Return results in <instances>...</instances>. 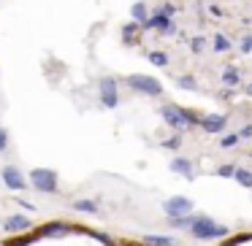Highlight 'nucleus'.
I'll return each mask as SVG.
<instances>
[{"label":"nucleus","mask_w":252,"mask_h":246,"mask_svg":"<svg viewBox=\"0 0 252 246\" xmlns=\"http://www.w3.org/2000/svg\"><path fill=\"white\" fill-rule=\"evenodd\" d=\"M160 116L168 122V127H174V130H179V133H185V130H190V127H195L198 119H201V116H195L192 111L176 109V106H163V109H160Z\"/></svg>","instance_id":"f257e3e1"},{"label":"nucleus","mask_w":252,"mask_h":246,"mask_svg":"<svg viewBox=\"0 0 252 246\" xmlns=\"http://www.w3.org/2000/svg\"><path fill=\"white\" fill-rule=\"evenodd\" d=\"M190 230L195 238H222V235H228V227L225 224H214L209 217H192L190 222Z\"/></svg>","instance_id":"f03ea898"},{"label":"nucleus","mask_w":252,"mask_h":246,"mask_svg":"<svg viewBox=\"0 0 252 246\" xmlns=\"http://www.w3.org/2000/svg\"><path fill=\"white\" fill-rule=\"evenodd\" d=\"M125 84L133 87L136 92H141V95H149V98H155V95L163 92V84H160L158 79H152V76H144V73H133V76H127Z\"/></svg>","instance_id":"7ed1b4c3"},{"label":"nucleus","mask_w":252,"mask_h":246,"mask_svg":"<svg viewBox=\"0 0 252 246\" xmlns=\"http://www.w3.org/2000/svg\"><path fill=\"white\" fill-rule=\"evenodd\" d=\"M30 181L38 192H55L57 190V173L49 168H35L30 170Z\"/></svg>","instance_id":"20e7f679"},{"label":"nucleus","mask_w":252,"mask_h":246,"mask_svg":"<svg viewBox=\"0 0 252 246\" xmlns=\"http://www.w3.org/2000/svg\"><path fill=\"white\" fill-rule=\"evenodd\" d=\"M100 103L106 109H114L120 103V95H117V79H100Z\"/></svg>","instance_id":"39448f33"},{"label":"nucleus","mask_w":252,"mask_h":246,"mask_svg":"<svg viewBox=\"0 0 252 246\" xmlns=\"http://www.w3.org/2000/svg\"><path fill=\"white\" fill-rule=\"evenodd\" d=\"M141 27H147V30H160V33H165V35H174V33H176V27L171 25V17H165L163 11L147 17V22H144Z\"/></svg>","instance_id":"423d86ee"},{"label":"nucleus","mask_w":252,"mask_h":246,"mask_svg":"<svg viewBox=\"0 0 252 246\" xmlns=\"http://www.w3.org/2000/svg\"><path fill=\"white\" fill-rule=\"evenodd\" d=\"M3 181H6V187L14 192H22L25 187H28V181L22 179L19 168H14V165H6V168H3Z\"/></svg>","instance_id":"0eeeda50"},{"label":"nucleus","mask_w":252,"mask_h":246,"mask_svg":"<svg viewBox=\"0 0 252 246\" xmlns=\"http://www.w3.org/2000/svg\"><path fill=\"white\" fill-rule=\"evenodd\" d=\"M163 208H165L168 217H185V214H190L192 203L187 200V197H171V200L163 203Z\"/></svg>","instance_id":"6e6552de"},{"label":"nucleus","mask_w":252,"mask_h":246,"mask_svg":"<svg viewBox=\"0 0 252 246\" xmlns=\"http://www.w3.org/2000/svg\"><path fill=\"white\" fill-rule=\"evenodd\" d=\"M225 125H228V119H225L222 114H209V116H201V119H198V127H203L206 133H222Z\"/></svg>","instance_id":"1a4fd4ad"},{"label":"nucleus","mask_w":252,"mask_h":246,"mask_svg":"<svg viewBox=\"0 0 252 246\" xmlns=\"http://www.w3.org/2000/svg\"><path fill=\"white\" fill-rule=\"evenodd\" d=\"M3 230L6 233H22V230H30V219L28 217H8L3 222Z\"/></svg>","instance_id":"9d476101"},{"label":"nucleus","mask_w":252,"mask_h":246,"mask_svg":"<svg viewBox=\"0 0 252 246\" xmlns=\"http://www.w3.org/2000/svg\"><path fill=\"white\" fill-rule=\"evenodd\" d=\"M171 170H176V173H182V176H187V179H192V165H190V160H185V157L171 160Z\"/></svg>","instance_id":"9b49d317"},{"label":"nucleus","mask_w":252,"mask_h":246,"mask_svg":"<svg viewBox=\"0 0 252 246\" xmlns=\"http://www.w3.org/2000/svg\"><path fill=\"white\" fill-rule=\"evenodd\" d=\"M144 244L147 246H174V238H168V235H147Z\"/></svg>","instance_id":"f8f14e48"},{"label":"nucleus","mask_w":252,"mask_h":246,"mask_svg":"<svg viewBox=\"0 0 252 246\" xmlns=\"http://www.w3.org/2000/svg\"><path fill=\"white\" fill-rule=\"evenodd\" d=\"M130 17L136 19L138 25H144V22H147V17H149V14H147V6H144V3H133V8H130Z\"/></svg>","instance_id":"ddd939ff"},{"label":"nucleus","mask_w":252,"mask_h":246,"mask_svg":"<svg viewBox=\"0 0 252 246\" xmlns=\"http://www.w3.org/2000/svg\"><path fill=\"white\" fill-rule=\"evenodd\" d=\"M233 179L239 181L241 187H252V173H250V170H244V168H236L233 170Z\"/></svg>","instance_id":"4468645a"},{"label":"nucleus","mask_w":252,"mask_h":246,"mask_svg":"<svg viewBox=\"0 0 252 246\" xmlns=\"http://www.w3.org/2000/svg\"><path fill=\"white\" fill-rule=\"evenodd\" d=\"M73 211H87V214H95V211H98V203H93V200H76V203H73Z\"/></svg>","instance_id":"2eb2a0df"},{"label":"nucleus","mask_w":252,"mask_h":246,"mask_svg":"<svg viewBox=\"0 0 252 246\" xmlns=\"http://www.w3.org/2000/svg\"><path fill=\"white\" fill-rule=\"evenodd\" d=\"M71 233V227H65V224H52V227H44V235H68Z\"/></svg>","instance_id":"dca6fc26"},{"label":"nucleus","mask_w":252,"mask_h":246,"mask_svg":"<svg viewBox=\"0 0 252 246\" xmlns=\"http://www.w3.org/2000/svg\"><path fill=\"white\" fill-rule=\"evenodd\" d=\"M149 62H152V65L165 68V65H168V57H165L163 52H149Z\"/></svg>","instance_id":"f3484780"},{"label":"nucleus","mask_w":252,"mask_h":246,"mask_svg":"<svg viewBox=\"0 0 252 246\" xmlns=\"http://www.w3.org/2000/svg\"><path fill=\"white\" fill-rule=\"evenodd\" d=\"M214 52H220V55H222V52H230V41L225 38V35H217V38H214Z\"/></svg>","instance_id":"a211bd4d"},{"label":"nucleus","mask_w":252,"mask_h":246,"mask_svg":"<svg viewBox=\"0 0 252 246\" xmlns=\"http://www.w3.org/2000/svg\"><path fill=\"white\" fill-rule=\"evenodd\" d=\"M176 84L185 87V89H190V92H192V89H198V84H195V79H192V76H179V79H176Z\"/></svg>","instance_id":"6ab92c4d"},{"label":"nucleus","mask_w":252,"mask_h":246,"mask_svg":"<svg viewBox=\"0 0 252 246\" xmlns=\"http://www.w3.org/2000/svg\"><path fill=\"white\" fill-rule=\"evenodd\" d=\"M190 222H192V217H171V227H190Z\"/></svg>","instance_id":"aec40b11"},{"label":"nucleus","mask_w":252,"mask_h":246,"mask_svg":"<svg viewBox=\"0 0 252 246\" xmlns=\"http://www.w3.org/2000/svg\"><path fill=\"white\" fill-rule=\"evenodd\" d=\"M222 82H225V84H236V82H239V73H236V68H233V65H230L228 71L222 73Z\"/></svg>","instance_id":"412c9836"},{"label":"nucleus","mask_w":252,"mask_h":246,"mask_svg":"<svg viewBox=\"0 0 252 246\" xmlns=\"http://www.w3.org/2000/svg\"><path fill=\"white\" fill-rule=\"evenodd\" d=\"M133 33H138V25H125V30H122V38L130 41V38H133Z\"/></svg>","instance_id":"4be33fe9"},{"label":"nucleus","mask_w":252,"mask_h":246,"mask_svg":"<svg viewBox=\"0 0 252 246\" xmlns=\"http://www.w3.org/2000/svg\"><path fill=\"white\" fill-rule=\"evenodd\" d=\"M190 49L192 52H203V49H206V41H203V38H192L190 41Z\"/></svg>","instance_id":"5701e85b"},{"label":"nucleus","mask_w":252,"mask_h":246,"mask_svg":"<svg viewBox=\"0 0 252 246\" xmlns=\"http://www.w3.org/2000/svg\"><path fill=\"white\" fill-rule=\"evenodd\" d=\"M236 141H239V136H222L220 138V146H236Z\"/></svg>","instance_id":"b1692460"},{"label":"nucleus","mask_w":252,"mask_h":246,"mask_svg":"<svg viewBox=\"0 0 252 246\" xmlns=\"http://www.w3.org/2000/svg\"><path fill=\"white\" fill-rule=\"evenodd\" d=\"M8 149V136H6V130L0 127V152H6Z\"/></svg>","instance_id":"393cba45"},{"label":"nucleus","mask_w":252,"mask_h":246,"mask_svg":"<svg viewBox=\"0 0 252 246\" xmlns=\"http://www.w3.org/2000/svg\"><path fill=\"white\" fill-rule=\"evenodd\" d=\"M236 136H239V138H252V125H244Z\"/></svg>","instance_id":"a878e982"},{"label":"nucleus","mask_w":252,"mask_h":246,"mask_svg":"<svg viewBox=\"0 0 252 246\" xmlns=\"http://www.w3.org/2000/svg\"><path fill=\"white\" fill-rule=\"evenodd\" d=\"M233 170H236L233 165H222V168H220L217 173H220V176H233Z\"/></svg>","instance_id":"bb28decb"},{"label":"nucleus","mask_w":252,"mask_h":246,"mask_svg":"<svg viewBox=\"0 0 252 246\" xmlns=\"http://www.w3.org/2000/svg\"><path fill=\"white\" fill-rule=\"evenodd\" d=\"M179 143H182V141H179V136H176V138H171V141H163V146H165V149H176Z\"/></svg>","instance_id":"cd10ccee"},{"label":"nucleus","mask_w":252,"mask_h":246,"mask_svg":"<svg viewBox=\"0 0 252 246\" xmlns=\"http://www.w3.org/2000/svg\"><path fill=\"white\" fill-rule=\"evenodd\" d=\"M239 49H241V52H250V49H252V38H244V41H241Z\"/></svg>","instance_id":"c85d7f7f"},{"label":"nucleus","mask_w":252,"mask_h":246,"mask_svg":"<svg viewBox=\"0 0 252 246\" xmlns=\"http://www.w3.org/2000/svg\"><path fill=\"white\" fill-rule=\"evenodd\" d=\"M247 95H252V84H250V87H247Z\"/></svg>","instance_id":"c756f323"}]
</instances>
